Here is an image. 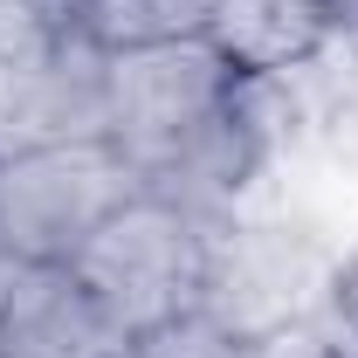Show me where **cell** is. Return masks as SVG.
Here are the masks:
<instances>
[{"label": "cell", "mask_w": 358, "mask_h": 358, "mask_svg": "<svg viewBox=\"0 0 358 358\" xmlns=\"http://www.w3.org/2000/svg\"><path fill=\"white\" fill-rule=\"evenodd\" d=\"M214 227L221 221H200L193 207L138 186L83 234L69 268H76V282L103 303V317L124 338H145V331H159L173 317L200 310Z\"/></svg>", "instance_id": "2"}, {"label": "cell", "mask_w": 358, "mask_h": 358, "mask_svg": "<svg viewBox=\"0 0 358 358\" xmlns=\"http://www.w3.org/2000/svg\"><path fill=\"white\" fill-rule=\"evenodd\" d=\"M331 7H358V0H331Z\"/></svg>", "instance_id": "9"}, {"label": "cell", "mask_w": 358, "mask_h": 358, "mask_svg": "<svg viewBox=\"0 0 358 358\" xmlns=\"http://www.w3.org/2000/svg\"><path fill=\"white\" fill-rule=\"evenodd\" d=\"M221 0H103L96 42H166V35H214Z\"/></svg>", "instance_id": "6"}, {"label": "cell", "mask_w": 358, "mask_h": 358, "mask_svg": "<svg viewBox=\"0 0 358 358\" xmlns=\"http://www.w3.org/2000/svg\"><path fill=\"white\" fill-rule=\"evenodd\" d=\"M255 69H241L214 35H166V42H124L103 62V117L96 138L131 166L138 186L166 179L221 131L241 103Z\"/></svg>", "instance_id": "1"}, {"label": "cell", "mask_w": 358, "mask_h": 358, "mask_svg": "<svg viewBox=\"0 0 358 358\" xmlns=\"http://www.w3.org/2000/svg\"><path fill=\"white\" fill-rule=\"evenodd\" d=\"M331 248L317 241L310 221H296L289 207H234L214 227V255H207V289L200 310L221 331L248 345H282V331H296L310 310L331 303Z\"/></svg>", "instance_id": "3"}, {"label": "cell", "mask_w": 358, "mask_h": 358, "mask_svg": "<svg viewBox=\"0 0 358 358\" xmlns=\"http://www.w3.org/2000/svg\"><path fill=\"white\" fill-rule=\"evenodd\" d=\"M124 193H138V179L103 138H48L28 152H7L0 159V248L28 268L69 262L83 234Z\"/></svg>", "instance_id": "4"}, {"label": "cell", "mask_w": 358, "mask_h": 358, "mask_svg": "<svg viewBox=\"0 0 358 358\" xmlns=\"http://www.w3.org/2000/svg\"><path fill=\"white\" fill-rule=\"evenodd\" d=\"M124 345L131 338L103 317L69 262L21 268L0 310V358H124Z\"/></svg>", "instance_id": "5"}, {"label": "cell", "mask_w": 358, "mask_h": 358, "mask_svg": "<svg viewBox=\"0 0 358 358\" xmlns=\"http://www.w3.org/2000/svg\"><path fill=\"white\" fill-rule=\"evenodd\" d=\"M331 317L345 324V338L358 345V255H345L338 275H331Z\"/></svg>", "instance_id": "8"}, {"label": "cell", "mask_w": 358, "mask_h": 358, "mask_svg": "<svg viewBox=\"0 0 358 358\" xmlns=\"http://www.w3.org/2000/svg\"><path fill=\"white\" fill-rule=\"evenodd\" d=\"M124 358H268V345H248V338L221 331L207 310H186V317H173V324L131 338Z\"/></svg>", "instance_id": "7"}]
</instances>
